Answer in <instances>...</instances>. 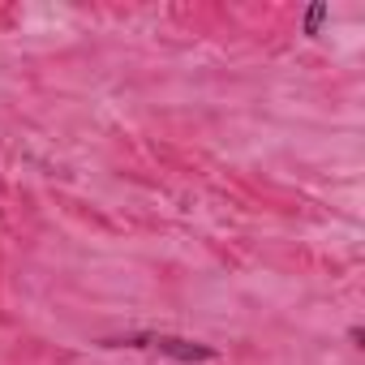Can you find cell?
<instances>
[{
    "label": "cell",
    "instance_id": "cell-1",
    "mask_svg": "<svg viewBox=\"0 0 365 365\" xmlns=\"http://www.w3.org/2000/svg\"><path fill=\"white\" fill-rule=\"evenodd\" d=\"M112 344H129V348H155V352H163V356H176V361H185V365H194V361H215V348H207V344H198V339H180V335H129V339H112Z\"/></svg>",
    "mask_w": 365,
    "mask_h": 365
}]
</instances>
